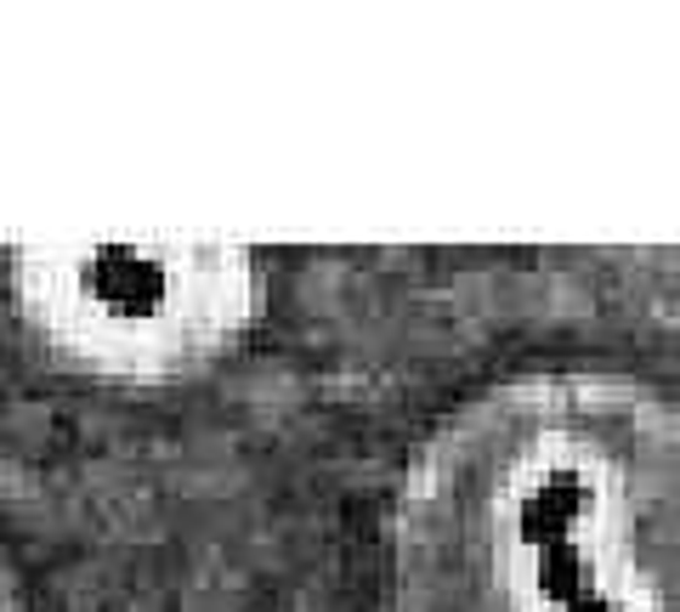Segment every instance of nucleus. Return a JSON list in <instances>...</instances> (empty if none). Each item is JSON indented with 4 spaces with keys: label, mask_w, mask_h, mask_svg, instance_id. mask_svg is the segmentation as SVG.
I'll return each mask as SVG.
<instances>
[{
    "label": "nucleus",
    "mask_w": 680,
    "mask_h": 612,
    "mask_svg": "<svg viewBox=\"0 0 680 612\" xmlns=\"http://www.w3.org/2000/svg\"><path fill=\"white\" fill-rule=\"evenodd\" d=\"M680 403L612 369H528L449 408L392 505V612H680L664 517Z\"/></svg>",
    "instance_id": "f257e3e1"
},
{
    "label": "nucleus",
    "mask_w": 680,
    "mask_h": 612,
    "mask_svg": "<svg viewBox=\"0 0 680 612\" xmlns=\"http://www.w3.org/2000/svg\"><path fill=\"white\" fill-rule=\"evenodd\" d=\"M12 306L57 369L159 392L211 374L267 313V261L227 238L34 245L12 256Z\"/></svg>",
    "instance_id": "f03ea898"
},
{
    "label": "nucleus",
    "mask_w": 680,
    "mask_h": 612,
    "mask_svg": "<svg viewBox=\"0 0 680 612\" xmlns=\"http://www.w3.org/2000/svg\"><path fill=\"white\" fill-rule=\"evenodd\" d=\"M664 578H669V596L680 607V494H675L669 517H664Z\"/></svg>",
    "instance_id": "7ed1b4c3"
},
{
    "label": "nucleus",
    "mask_w": 680,
    "mask_h": 612,
    "mask_svg": "<svg viewBox=\"0 0 680 612\" xmlns=\"http://www.w3.org/2000/svg\"><path fill=\"white\" fill-rule=\"evenodd\" d=\"M0 612H29V596H23V573L12 567V556L0 551Z\"/></svg>",
    "instance_id": "20e7f679"
}]
</instances>
